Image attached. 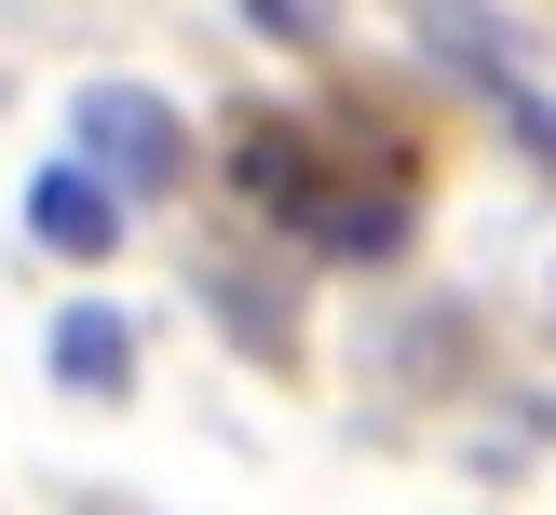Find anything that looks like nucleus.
<instances>
[{
    "mask_svg": "<svg viewBox=\"0 0 556 515\" xmlns=\"http://www.w3.org/2000/svg\"><path fill=\"white\" fill-rule=\"evenodd\" d=\"M81 163H96L109 190H177V163H190V136H177V108L163 95H136V81H81Z\"/></svg>",
    "mask_w": 556,
    "mask_h": 515,
    "instance_id": "1",
    "label": "nucleus"
},
{
    "mask_svg": "<svg viewBox=\"0 0 556 515\" xmlns=\"http://www.w3.org/2000/svg\"><path fill=\"white\" fill-rule=\"evenodd\" d=\"M407 27H421V54L448 81H476V95H503V81H530V41H516L503 14H476V0H394Z\"/></svg>",
    "mask_w": 556,
    "mask_h": 515,
    "instance_id": "2",
    "label": "nucleus"
},
{
    "mask_svg": "<svg viewBox=\"0 0 556 515\" xmlns=\"http://www.w3.org/2000/svg\"><path fill=\"white\" fill-rule=\"evenodd\" d=\"M27 231H41L54 258H109V244H123V204H109L96 163H41V177H27Z\"/></svg>",
    "mask_w": 556,
    "mask_h": 515,
    "instance_id": "3",
    "label": "nucleus"
},
{
    "mask_svg": "<svg viewBox=\"0 0 556 515\" xmlns=\"http://www.w3.org/2000/svg\"><path fill=\"white\" fill-rule=\"evenodd\" d=\"M231 177L258 190V204H286V217H313V204H326L313 136H286V123H244V136H231Z\"/></svg>",
    "mask_w": 556,
    "mask_h": 515,
    "instance_id": "4",
    "label": "nucleus"
},
{
    "mask_svg": "<svg viewBox=\"0 0 556 515\" xmlns=\"http://www.w3.org/2000/svg\"><path fill=\"white\" fill-rule=\"evenodd\" d=\"M54 379H68V394H123V379H136L123 312H96V298H81V312H54Z\"/></svg>",
    "mask_w": 556,
    "mask_h": 515,
    "instance_id": "5",
    "label": "nucleus"
},
{
    "mask_svg": "<svg viewBox=\"0 0 556 515\" xmlns=\"http://www.w3.org/2000/svg\"><path fill=\"white\" fill-rule=\"evenodd\" d=\"M244 14H258L271 41H326V0H244Z\"/></svg>",
    "mask_w": 556,
    "mask_h": 515,
    "instance_id": "6",
    "label": "nucleus"
}]
</instances>
